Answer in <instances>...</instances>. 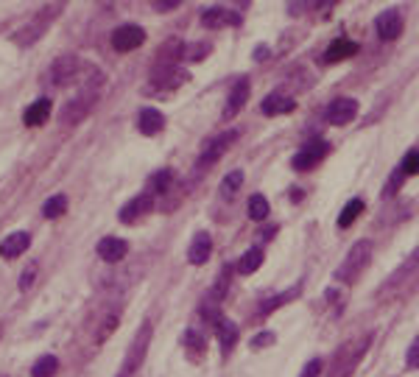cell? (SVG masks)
Returning a JSON list of instances; mask_svg holds the SVG:
<instances>
[{
    "mask_svg": "<svg viewBox=\"0 0 419 377\" xmlns=\"http://www.w3.org/2000/svg\"><path fill=\"white\" fill-rule=\"evenodd\" d=\"M369 260H372V243H369V240H358V243L350 249V254L344 257L341 268L336 271V280H338V282H355V280L366 271Z\"/></svg>",
    "mask_w": 419,
    "mask_h": 377,
    "instance_id": "1",
    "label": "cell"
},
{
    "mask_svg": "<svg viewBox=\"0 0 419 377\" xmlns=\"http://www.w3.org/2000/svg\"><path fill=\"white\" fill-rule=\"evenodd\" d=\"M98 95H101V90H78V92L64 104V109H62V123H64V126L81 123V121L90 115V109L98 104Z\"/></svg>",
    "mask_w": 419,
    "mask_h": 377,
    "instance_id": "2",
    "label": "cell"
},
{
    "mask_svg": "<svg viewBox=\"0 0 419 377\" xmlns=\"http://www.w3.org/2000/svg\"><path fill=\"white\" fill-rule=\"evenodd\" d=\"M419 285V249L392 274V280L386 282L383 288V296H392V294H403L408 288H417Z\"/></svg>",
    "mask_w": 419,
    "mask_h": 377,
    "instance_id": "3",
    "label": "cell"
},
{
    "mask_svg": "<svg viewBox=\"0 0 419 377\" xmlns=\"http://www.w3.org/2000/svg\"><path fill=\"white\" fill-rule=\"evenodd\" d=\"M59 14V6H48V8H42L31 22H25L17 34H14V42L17 45H22V48H28V45H34L45 31H48V25L53 22V17Z\"/></svg>",
    "mask_w": 419,
    "mask_h": 377,
    "instance_id": "4",
    "label": "cell"
},
{
    "mask_svg": "<svg viewBox=\"0 0 419 377\" xmlns=\"http://www.w3.org/2000/svg\"><path fill=\"white\" fill-rule=\"evenodd\" d=\"M369 344H372V336H364V338H358V341L347 344V347L341 350V355L336 358L333 377H350L352 375V369L361 364V358H364V352L369 350Z\"/></svg>",
    "mask_w": 419,
    "mask_h": 377,
    "instance_id": "5",
    "label": "cell"
},
{
    "mask_svg": "<svg viewBox=\"0 0 419 377\" xmlns=\"http://www.w3.org/2000/svg\"><path fill=\"white\" fill-rule=\"evenodd\" d=\"M149 344H151V322H146V324L140 327V333L135 336V341H132V347H129V352H126V361H123V369H121L118 377H129L132 372L140 369V364H143L146 352H149Z\"/></svg>",
    "mask_w": 419,
    "mask_h": 377,
    "instance_id": "6",
    "label": "cell"
},
{
    "mask_svg": "<svg viewBox=\"0 0 419 377\" xmlns=\"http://www.w3.org/2000/svg\"><path fill=\"white\" fill-rule=\"evenodd\" d=\"M238 140V132L235 129H229V132H224V135H218V137H212L207 146H205V151L199 154V171H207V168H212L226 151H229V146Z\"/></svg>",
    "mask_w": 419,
    "mask_h": 377,
    "instance_id": "7",
    "label": "cell"
},
{
    "mask_svg": "<svg viewBox=\"0 0 419 377\" xmlns=\"http://www.w3.org/2000/svg\"><path fill=\"white\" fill-rule=\"evenodd\" d=\"M78 76V59L76 56H59L50 67H48V81L50 87H67L73 78Z\"/></svg>",
    "mask_w": 419,
    "mask_h": 377,
    "instance_id": "8",
    "label": "cell"
},
{
    "mask_svg": "<svg viewBox=\"0 0 419 377\" xmlns=\"http://www.w3.org/2000/svg\"><path fill=\"white\" fill-rule=\"evenodd\" d=\"M146 42V31L140 25H121L112 31V48L126 53V50H135Z\"/></svg>",
    "mask_w": 419,
    "mask_h": 377,
    "instance_id": "9",
    "label": "cell"
},
{
    "mask_svg": "<svg viewBox=\"0 0 419 377\" xmlns=\"http://www.w3.org/2000/svg\"><path fill=\"white\" fill-rule=\"evenodd\" d=\"M375 31H378V36L386 39V42L397 39L400 31H403V14H400V8H386V11L375 20Z\"/></svg>",
    "mask_w": 419,
    "mask_h": 377,
    "instance_id": "10",
    "label": "cell"
},
{
    "mask_svg": "<svg viewBox=\"0 0 419 377\" xmlns=\"http://www.w3.org/2000/svg\"><path fill=\"white\" fill-rule=\"evenodd\" d=\"M327 151H330V146H327L324 140H313V143H308V146L294 157V168H296V171H308V168L319 165V163L327 157Z\"/></svg>",
    "mask_w": 419,
    "mask_h": 377,
    "instance_id": "11",
    "label": "cell"
},
{
    "mask_svg": "<svg viewBox=\"0 0 419 377\" xmlns=\"http://www.w3.org/2000/svg\"><path fill=\"white\" fill-rule=\"evenodd\" d=\"M355 115H358V101H355V98H336V101L327 107V121H330L333 126H344V123H350Z\"/></svg>",
    "mask_w": 419,
    "mask_h": 377,
    "instance_id": "12",
    "label": "cell"
},
{
    "mask_svg": "<svg viewBox=\"0 0 419 377\" xmlns=\"http://www.w3.org/2000/svg\"><path fill=\"white\" fill-rule=\"evenodd\" d=\"M202 25L207 28H224V25H240V14L229 11V8H221V6H210L202 14Z\"/></svg>",
    "mask_w": 419,
    "mask_h": 377,
    "instance_id": "13",
    "label": "cell"
},
{
    "mask_svg": "<svg viewBox=\"0 0 419 377\" xmlns=\"http://www.w3.org/2000/svg\"><path fill=\"white\" fill-rule=\"evenodd\" d=\"M151 207H154V198H151L149 193H143V196L132 198V201L121 210V221H123V224H135V221H140L146 212H151Z\"/></svg>",
    "mask_w": 419,
    "mask_h": 377,
    "instance_id": "14",
    "label": "cell"
},
{
    "mask_svg": "<svg viewBox=\"0 0 419 377\" xmlns=\"http://www.w3.org/2000/svg\"><path fill=\"white\" fill-rule=\"evenodd\" d=\"M246 98H249V81L240 78V81H235V87L229 90V98H226V107H224V118H235V115L246 107Z\"/></svg>",
    "mask_w": 419,
    "mask_h": 377,
    "instance_id": "15",
    "label": "cell"
},
{
    "mask_svg": "<svg viewBox=\"0 0 419 377\" xmlns=\"http://www.w3.org/2000/svg\"><path fill=\"white\" fill-rule=\"evenodd\" d=\"M137 129H140L146 137L160 135V132L165 129V118H163V112H157V109H151V107L140 109V115H137Z\"/></svg>",
    "mask_w": 419,
    "mask_h": 377,
    "instance_id": "16",
    "label": "cell"
},
{
    "mask_svg": "<svg viewBox=\"0 0 419 377\" xmlns=\"http://www.w3.org/2000/svg\"><path fill=\"white\" fill-rule=\"evenodd\" d=\"M28 246H31V235H28V232H11L8 238L0 240V254H3L6 260H14V257H20Z\"/></svg>",
    "mask_w": 419,
    "mask_h": 377,
    "instance_id": "17",
    "label": "cell"
},
{
    "mask_svg": "<svg viewBox=\"0 0 419 377\" xmlns=\"http://www.w3.org/2000/svg\"><path fill=\"white\" fill-rule=\"evenodd\" d=\"M98 254H101V260H107V263H118V260H123V257L129 254V246H126V240H121V238H104V240L98 243Z\"/></svg>",
    "mask_w": 419,
    "mask_h": 377,
    "instance_id": "18",
    "label": "cell"
},
{
    "mask_svg": "<svg viewBox=\"0 0 419 377\" xmlns=\"http://www.w3.org/2000/svg\"><path fill=\"white\" fill-rule=\"evenodd\" d=\"M210 254H212V238H210L207 232H199V235L193 238L191 249H188V260H191L193 266H202V263L210 260Z\"/></svg>",
    "mask_w": 419,
    "mask_h": 377,
    "instance_id": "19",
    "label": "cell"
},
{
    "mask_svg": "<svg viewBox=\"0 0 419 377\" xmlns=\"http://www.w3.org/2000/svg\"><path fill=\"white\" fill-rule=\"evenodd\" d=\"M215 333H218V341H221V350L224 352H232V347L238 344V324L229 322V319H218L215 322Z\"/></svg>",
    "mask_w": 419,
    "mask_h": 377,
    "instance_id": "20",
    "label": "cell"
},
{
    "mask_svg": "<svg viewBox=\"0 0 419 377\" xmlns=\"http://www.w3.org/2000/svg\"><path fill=\"white\" fill-rule=\"evenodd\" d=\"M296 104H294V98H288V95H282V92H271L266 101H263V115H285V112H291Z\"/></svg>",
    "mask_w": 419,
    "mask_h": 377,
    "instance_id": "21",
    "label": "cell"
},
{
    "mask_svg": "<svg viewBox=\"0 0 419 377\" xmlns=\"http://www.w3.org/2000/svg\"><path fill=\"white\" fill-rule=\"evenodd\" d=\"M48 115H50V101H48V98H39V101H34V104L25 109L22 121H25V126H42V123L48 121Z\"/></svg>",
    "mask_w": 419,
    "mask_h": 377,
    "instance_id": "22",
    "label": "cell"
},
{
    "mask_svg": "<svg viewBox=\"0 0 419 377\" xmlns=\"http://www.w3.org/2000/svg\"><path fill=\"white\" fill-rule=\"evenodd\" d=\"M352 53H358V45H355V42H350V39H336V42L327 48L324 59H327V62H341V59H350Z\"/></svg>",
    "mask_w": 419,
    "mask_h": 377,
    "instance_id": "23",
    "label": "cell"
},
{
    "mask_svg": "<svg viewBox=\"0 0 419 377\" xmlns=\"http://www.w3.org/2000/svg\"><path fill=\"white\" fill-rule=\"evenodd\" d=\"M185 352L191 361H199L205 355V336H199L196 330H188L185 333Z\"/></svg>",
    "mask_w": 419,
    "mask_h": 377,
    "instance_id": "24",
    "label": "cell"
},
{
    "mask_svg": "<svg viewBox=\"0 0 419 377\" xmlns=\"http://www.w3.org/2000/svg\"><path fill=\"white\" fill-rule=\"evenodd\" d=\"M56 372H59V358H53V355H42L31 366V377H56Z\"/></svg>",
    "mask_w": 419,
    "mask_h": 377,
    "instance_id": "25",
    "label": "cell"
},
{
    "mask_svg": "<svg viewBox=\"0 0 419 377\" xmlns=\"http://www.w3.org/2000/svg\"><path fill=\"white\" fill-rule=\"evenodd\" d=\"M364 212V201L361 198H352V201H347V207L341 210V215H338V226L341 229H347V226H352L355 224V218Z\"/></svg>",
    "mask_w": 419,
    "mask_h": 377,
    "instance_id": "26",
    "label": "cell"
},
{
    "mask_svg": "<svg viewBox=\"0 0 419 377\" xmlns=\"http://www.w3.org/2000/svg\"><path fill=\"white\" fill-rule=\"evenodd\" d=\"M260 266H263V249H249V252L240 257L238 271H240V274H254Z\"/></svg>",
    "mask_w": 419,
    "mask_h": 377,
    "instance_id": "27",
    "label": "cell"
},
{
    "mask_svg": "<svg viewBox=\"0 0 419 377\" xmlns=\"http://www.w3.org/2000/svg\"><path fill=\"white\" fill-rule=\"evenodd\" d=\"M64 210H67V196H62V193H59V196H50V198L42 204V215L50 218V221L59 218V215H64Z\"/></svg>",
    "mask_w": 419,
    "mask_h": 377,
    "instance_id": "28",
    "label": "cell"
},
{
    "mask_svg": "<svg viewBox=\"0 0 419 377\" xmlns=\"http://www.w3.org/2000/svg\"><path fill=\"white\" fill-rule=\"evenodd\" d=\"M249 218H252V221H263V218H268V201H266V196L254 193V196L249 198Z\"/></svg>",
    "mask_w": 419,
    "mask_h": 377,
    "instance_id": "29",
    "label": "cell"
},
{
    "mask_svg": "<svg viewBox=\"0 0 419 377\" xmlns=\"http://www.w3.org/2000/svg\"><path fill=\"white\" fill-rule=\"evenodd\" d=\"M240 185H243V174H240V171H232V174L221 182V196H224V198H232Z\"/></svg>",
    "mask_w": 419,
    "mask_h": 377,
    "instance_id": "30",
    "label": "cell"
},
{
    "mask_svg": "<svg viewBox=\"0 0 419 377\" xmlns=\"http://www.w3.org/2000/svg\"><path fill=\"white\" fill-rule=\"evenodd\" d=\"M400 168H403V174H406V177L419 174V151L417 149H411V151L406 154V160H403V165H400Z\"/></svg>",
    "mask_w": 419,
    "mask_h": 377,
    "instance_id": "31",
    "label": "cell"
},
{
    "mask_svg": "<svg viewBox=\"0 0 419 377\" xmlns=\"http://www.w3.org/2000/svg\"><path fill=\"white\" fill-rule=\"evenodd\" d=\"M296 296V291H285V294H280V296H274V299H268V302H263V308H260V313H271L274 308H280V305H285L288 299H294Z\"/></svg>",
    "mask_w": 419,
    "mask_h": 377,
    "instance_id": "32",
    "label": "cell"
},
{
    "mask_svg": "<svg viewBox=\"0 0 419 377\" xmlns=\"http://www.w3.org/2000/svg\"><path fill=\"white\" fill-rule=\"evenodd\" d=\"M168 188H171V171H160V174H154V177H151V190L165 193Z\"/></svg>",
    "mask_w": 419,
    "mask_h": 377,
    "instance_id": "33",
    "label": "cell"
},
{
    "mask_svg": "<svg viewBox=\"0 0 419 377\" xmlns=\"http://www.w3.org/2000/svg\"><path fill=\"white\" fill-rule=\"evenodd\" d=\"M406 364H408V369H419V336L411 341V347L406 352Z\"/></svg>",
    "mask_w": 419,
    "mask_h": 377,
    "instance_id": "34",
    "label": "cell"
},
{
    "mask_svg": "<svg viewBox=\"0 0 419 377\" xmlns=\"http://www.w3.org/2000/svg\"><path fill=\"white\" fill-rule=\"evenodd\" d=\"M403 179H406V174H403V168H397L392 174V179H389V185H386V196H394L400 190V185H403Z\"/></svg>",
    "mask_w": 419,
    "mask_h": 377,
    "instance_id": "35",
    "label": "cell"
},
{
    "mask_svg": "<svg viewBox=\"0 0 419 377\" xmlns=\"http://www.w3.org/2000/svg\"><path fill=\"white\" fill-rule=\"evenodd\" d=\"M34 277H36V263H31V266L25 268V274L20 277V291H28L31 282H34Z\"/></svg>",
    "mask_w": 419,
    "mask_h": 377,
    "instance_id": "36",
    "label": "cell"
},
{
    "mask_svg": "<svg viewBox=\"0 0 419 377\" xmlns=\"http://www.w3.org/2000/svg\"><path fill=\"white\" fill-rule=\"evenodd\" d=\"M319 372H322V361H319V358H313V361H308V364H305V369H302V375L299 377H319Z\"/></svg>",
    "mask_w": 419,
    "mask_h": 377,
    "instance_id": "37",
    "label": "cell"
},
{
    "mask_svg": "<svg viewBox=\"0 0 419 377\" xmlns=\"http://www.w3.org/2000/svg\"><path fill=\"white\" fill-rule=\"evenodd\" d=\"M182 0H151V6L157 8V11H171V8H177Z\"/></svg>",
    "mask_w": 419,
    "mask_h": 377,
    "instance_id": "38",
    "label": "cell"
},
{
    "mask_svg": "<svg viewBox=\"0 0 419 377\" xmlns=\"http://www.w3.org/2000/svg\"><path fill=\"white\" fill-rule=\"evenodd\" d=\"M210 50V45H193L191 48V53H188V59H193V62H199V59H205Z\"/></svg>",
    "mask_w": 419,
    "mask_h": 377,
    "instance_id": "39",
    "label": "cell"
},
{
    "mask_svg": "<svg viewBox=\"0 0 419 377\" xmlns=\"http://www.w3.org/2000/svg\"><path fill=\"white\" fill-rule=\"evenodd\" d=\"M271 347L274 344V333H260V338H254V350H260V347Z\"/></svg>",
    "mask_w": 419,
    "mask_h": 377,
    "instance_id": "40",
    "label": "cell"
}]
</instances>
